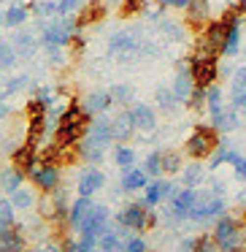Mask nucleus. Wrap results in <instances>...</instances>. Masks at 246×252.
<instances>
[{
	"label": "nucleus",
	"instance_id": "obj_50",
	"mask_svg": "<svg viewBox=\"0 0 246 252\" xmlns=\"http://www.w3.org/2000/svg\"><path fill=\"white\" fill-rule=\"evenodd\" d=\"M233 168H235V176H238L241 182H246V158H241L238 163L233 165Z\"/></svg>",
	"mask_w": 246,
	"mask_h": 252
},
{
	"label": "nucleus",
	"instance_id": "obj_4",
	"mask_svg": "<svg viewBox=\"0 0 246 252\" xmlns=\"http://www.w3.org/2000/svg\"><path fill=\"white\" fill-rule=\"evenodd\" d=\"M157 214L146 206L143 201L138 203H127L119 214H116V230L119 233H141L146 228H154Z\"/></svg>",
	"mask_w": 246,
	"mask_h": 252
},
{
	"label": "nucleus",
	"instance_id": "obj_37",
	"mask_svg": "<svg viewBox=\"0 0 246 252\" xmlns=\"http://www.w3.org/2000/svg\"><path fill=\"white\" fill-rule=\"evenodd\" d=\"M154 100H157V109L168 111V114L176 109V103H179V98H176L173 87H157V93H154Z\"/></svg>",
	"mask_w": 246,
	"mask_h": 252
},
{
	"label": "nucleus",
	"instance_id": "obj_44",
	"mask_svg": "<svg viewBox=\"0 0 246 252\" xmlns=\"http://www.w3.org/2000/svg\"><path fill=\"white\" fill-rule=\"evenodd\" d=\"M206 93H208V87H197V84H195L190 100H187V109H192V111H203V109H206Z\"/></svg>",
	"mask_w": 246,
	"mask_h": 252
},
{
	"label": "nucleus",
	"instance_id": "obj_22",
	"mask_svg": "<svg viewBox=\"0 0 246 252\" xmlns=\"http://www.w3.org/2000/svg\"><path fill=\"white\" fill-rule=\"evenodd\" d=\"M27 19H30L27 3H17V0H11V3H8V8L3 11V28H8V30L25 28V22H27Z\"/></svg>",
	"mask_w": 246,
	"mask_h": 252
},
{
	"label": "nucleus",
	"instance_id": "obj_18",
	"mask_svg": "<svg viewBox=\"0 0 246 252\" xmlns=\"http://www.w3.org/2000/svg\"><path fill=\"white\" fill-rule=\"evenodd\" d=\"M38 35L33 33V30H25V28H17L11 33V44L14 49H17L19 60H30V57L35 55V49H38Z\"/></svg>",
	"mask_w": 246,
	"mask_h": 252
},
{
	"label": "nucleus",
	"instance_id": "obj_24",
	"mask_svg": "<svg viewBox=\"0 0 246 252\" xmlns=\"http://www.w3.org/2000/svg\"><path fill=\"white\" fill-rule=\"evenodd\" d=\"M211 125L217 127L219 133H233V130H238V125H241L238 109H235V106H224L222 111H217V114L211 117Z\"/></svg>",
	"mask_w": 246,
	"mask_h": 252
},
{
	"label": "nucleus",
	"instance_id": "obj_35",
	"mask_svg": "<svg viewBox=\"0 0 246 252\" xmlns=\"http://www.w3.org/2000/svg\"><path fill=\"white\" fill-rule=\"evenodd\" d=\"M17 225V206L11 203V198H0V230L3 228H14Z\"/></svg>",
	"mask_w": 246,
	"mask_h": 252
},
{
	"label": "nucleus",
	"instance_id": "obj_5",
	"mask_svg": "<svg viewBox=\"0 0 246 252\" xmlns=\"http://www.w3.org/2000/svg\"><path fill=\"white\" fill-rule=\"evenodd\" d=\"M219 147V130L214 125H197L195 130L190 133L184 144V152L190 155L192 160H206L217 152Z\"/></svg>",
	"mask_w": 246,
	"mask_h": 252
},
{
	"label": "nucleus",
	"instance_id": "obj_59",
	"mask_svg": "<svg viewBox=\"0 0 246 252\" xmlns=\"http://www.w3.org/2000/svg\"><path fill=\"white\" fill-rule=\"evenodd\" d=\"M244 220H246V209H244Z\"/></svg>",
	"mask_w": 246,
	"mask_h": 252
},
{
	"label": "nucleus",
	"instance_id": "obj_9",
	"mask_svg": "<svg viewBox=\"0 0 246 252\" xmlns=\"http://www.w3.org/2000/svg\"><path fill=\"white\" fill-rule=\"evenodd\" d=\"M27 179L33 182L35 190L55 192L57 187H60V179H62V176H60V165H57V163H44V160H41V163L27 174Z\"/></svg>",
	"mask_w": 246,
	"mask_h": 252
},
{
	"label": "nucleus",
	"instance_id": "obj_51",
	"mask_svg": "<svg viewBox=\"0 0 246 252\" xmlns=\"http://www.w3.org/2000/svg\"><path fill=\"white\" fill-rule=\"evenodd\" d=\"M46 55H49V63L62 65V49H46Z\"/></svg>",
	"mask_w": 246,
	"mask_h": 252
},
{
	"label": "nucleus",
	"instance_id": "obj_41",
	"mask_svg": "<svg viewBox=\"0 0 246 252\" xmlns=\"http://www.w3.org/2000/svg\"><path fill=\"white\" fill-rule=\"evenodd\" d=\"M25 84H30V79L25 76V73H19V76H8L6 82H3V98H11V95H17L19 90H25Z\"/></svg>",
	"mask_w": 246,
	"mask_h": 252
},
{
	"label": "nucleus",
	"instance_id": "obj_26",
	"mask_svg": "<svg viewBox=\"0 0 246 252\" xmlns=\"http://www.w3.org/2000/svg\"><path fill=\"white\" fill-rule=\"evenodd\" d=\"M25 179H27V174H25L19 165H8V168H0V190L6 192V195H11L14 190H19V187L25 185Z\"/></svg>",
	"mask_w": 246,
	"mask_h": 252
},
{
	"label": "nucleus",
	"instance_id": "obj_39",
	"mask_svg": "<svg viewBox=\"0 0 246 252\" xmlns=\"http://www.w3.org/2000/svg\"><path fill=\"white\" fill-rule=\"evenodd\" d=\"M98 239H89V236L79 233L76 239H65V252H95Z\"/></svg>",
	"mask_w": 246,
	"mask_h": 252
},
{
	"label": "nucleus",
	"instance_id": "obj_46",
	"mask_svg": "<svg viewBox=\"0 0 246 252\" xmlns=\"http://www.w3.org/2000/svg\"><path fill=\"white\" fill-rule=\"evenodd\" d=\"M192 250L195 252H217L219 247H217V239L211 233V236H197V239H192Z\"/></svg>",
	"mask_w": 246,
	"mask_h": 252
},
{
	"label": "nucleus",
	"instance_id": "obj_57",
	"mask_svg": "<svg viewBox=\"0 0 246 252\" xmlns=\"http://www.w3.org/2000/svg\"><path fill=\"white\" fill-rule=\"evenodd\" d=\"M111 3H116V6H122V3H125V0H111Z\"/></svg>",
	"mask_w": 246,
	"mask_h": 252
},
{
	"label": "nucleus",
	"instance_id": "obj_17",
	"mask_svg": "<svg viewBox=\"0 0 246 252\" xmlns=\"http://www.w3.org/2000/svg\"><path fill=\"white\" fill-rule=\"evenodd\" d=\"M114 106V98H111V90H92V93H87V98L82 100V109L87 111L89 117H100L106 114V111Z\"/></svg>",
	"mask_w": 246,
	"mask_h": 252
},
{
	"label": "nucleus",
	"instance_id": "obj_36",
	"mask_svg": "<svg viewBox=\"0 0 246 252\" xmlns=\"http://www.w3.org/2000/svg\"><path fill=\"white\" fill-rule=\"evenodd\" d=\"M224 109V95H222V87L219 84H211L208 87V93H206V111L208 114H217V111H222Z\"/></svg>",
	"mask_w": 246,
	"mask_h": 252
},
{
	"label": "nucleus",
	"instance_id": "obj_58",
	"mask_svg": "<svg viewBox=\"0 0 246 252\" xmlns=\"http://www.w3.org/2000/svg\"><path fill=\"white\" fill-rule=\"evenodd\" d=\"M0 25H3V8H0Z\"/></svg>",
	"mask_w": 246,
	"mask_h": 252
},
{
	"label": "nucleus",
	"instance_id": "obj_20",
	"mask_svg": "<svg viewBox=\"0 0 246 252\" xmlns=\"http://www.w3.org/2000/svg\"><path fill=\"white\" fill-rule=\"evenodd\" d=\"M130 117H133V122H136V130H141V133H152L154 127H157V111L149 103H133Z\"/></svg>",
	"mask_w": 246,
	"mask_h": 252
},
{
	"label": "nucleus",
	"instance_id": "obj_54",
	"mask_svg": "<svg viewBox=\"0 0 246 252\" xmlns=\"http://www.w3.org/2000/svg\"><path fill=\"white\" fill-rule=\"evenodd\" d=\"M95 252H122V247H95Z\"/></svg>",
	"mask_w": 246,
	"mask_h": 252
},
{
	"label": "nucleus",
	"instance_id": "obj_53",
	"mask_svg": "<svg viewBox=\"0 0 246 252\" xmlns=\"http://www.w3.org/2000/svg\"><path fill=\"white\" fill-rule=\"evenodd\" d=\"M190 3H192V0H173V3H170V8H181V11H184Z\"/></svg>",
	"mask_w": 246,
	"mask_h": 252
},
{
	"label": "nucleus",
	"instance_id": "obj_12",
	"mask_svg": "<svg viewBox=\"0 0 246 252\" xmlns=\"http://www.w3.org/2000/svg\"><path fill=\"white\" fill-rule=\"evenodd\" d=\"M211 22V3L208 0H192L184 8V25L195 33H200L206 25Z\"/></svg>",
	"mask_w": 246,
	"mask_h": 252
},
{
	"label": "nucleus",
	"instance_id": "obj_29",
	"mask_svg": "<svg viewBox=\"0 0 246 252\" xmlns=\"http://www.w3.org/2000/svg\"><path fill=\"white\" fill-rule=\"evenodd\" d=\"M103 17H106V0H89L87 6L76 14V19H79V25H82V28L100 22Z\"/></svg>",
	"mask_w": 246,
	"mask_h": 252
},
{
	"label": "nucleus",
	"instance_id": "obj_32",
	"mask_svg": "<svg viewBox=\"0 0 246 252\" xmlns=\"http://www.w3.org/2000/svg\"><path fill=\"white\" fill-rule=\"evenodd\" d=\"M17 63H19V55H17V49H14L11 38H3V35H0V68H3V71H14Z\"/></svg>",
	"mask_w": 246,
	"mask_h": 252
},
{
	"label": "nucleus",
	"instance_id": "obj_8",
	"mask_svg": "<svg viewBox=\"0 0 246 252\" xmlns=\"http://www.w3.org/2000/svg\"><path fill=\"white\" fill-rule=\"evenodd\" d=\"M109 228H111V212H109V206H106V203H92V209H89V214L84 217V222L79 225L76 233L89 236V239H100V236H103Z\"/></svg>",
	"mask_w": 246,
	"mask_h": 252
},
{
	"label": "nucleus",
	"instance_id": "obj_7",
	"mask_svg": "<svg viewBox=\"0 0 246 252\" xmlns=\"http://www.w3.org/2000/svg\"><path fill=\"white\" fill-rule=\"evenodd\" d=\"M109 55L119 57V60H133L141 55V38L138 30H119L109 38Z\"/></svg>",
	"mask_w": 246,
	"mask_h": 252
},
{
	"label": "nucleus",
	"instance_id": "obj_15",
	"mask_svg": "<svg viewBox=\"0 0 246 252\" xmlns=\"http://www.w3.org/2000/svg\"><path fill=\"white\" fill-rule=\"evenodd\" d=\"M176 192V185L168 179H152L146 187H143V203H146L149 209L160 206L163 201H168V198H173Z\"/></svg>",
	"mask_w": 246,
	"mask_h": 252
},
{
	"label": "nucleus",
	"instance_id": "obj_11",
	"mask_svg": "<svg viewBox=\"0 0 246 252\" xmlns=\"http://www.w3.org/2000/svg\"><path fill=\"white\" fill-rule=\"evenodd\" d=\"M190 65H192V76H195L197 87H211V84H217V76H219L217 57H192Z\"/></svg>",
	"mask_w": 246,
	"mask_h": 252
},
{
	"label": "nucleus",
	"instance_id": "obj_1",
	"mask_svg": "<svg viewBox=\"0 0 246 252\" xmlns=\"http://www.w3.org/2000/svg\"><path fill=\"white\" fill-rule=\"evenodd\" d=\"M89 125H92V117L82 109V103L68 100L65 111H62L60 122H57V127H55V144H60V147H65V149H73L84 136H87Z\"/></svg>",
	"mask_w": 246,
	"mask_h": 252
},
{
	"label": "nucleus",
	"instance_id": "obj_3",
	"mask_svg": "<svg viewBox=\"0 0 246 252\" xmlns=\"http://www.w3.org/2000/svg\"><path fill=\"white\" fill-rule=\"evenodd\" d=\"M41 28V46L44 49H65L71 46L73 35L82 30L76 17H52V19H38Z\"/></svg>",
	"mask_w": 246,
	"mask_h": 252
},
{
	"label": "nucleus",
	"instance_id": "obj_10",
	"mask_svg": "<svg viewBox=\"0 0 246 252\" xmlns=\"http://www.w3.org/2000/svg\"><path fill=\"white\" fill-rule=\"evenodd\" d=\"M222 212H224L222 195H214V192H200V195H197L195 209L190 212V220H195V222H206V220L222 217Z\"/></svg>",
	"mask_w": 246,
	"mask_h": 252
},
{
	"label": "nucleus",
	"instance_id": "obj_38",
	"mask_svg": "<svg viewBox=\"0 0 246 252\" xmlns=\"http://www.w3.org/2000/svg\"><path fill=\"white\" fill-rule=\"evenodd\" d=\"M114 163L119 165L122 171H125V168H133V165H136V149L127 147V144H116V149H114Z\"/></svg>",
	"mask_w": 246,
	"mask_h": 252
},
{
	"label": "nucleus",
	"instance_id": "obj_60",
	"mask_svg": "<svg viewBox=\"0 0 246 252\" xmlns=\"http://www.w3.org/2000/svg\"><path fill=\"white\" fill-rule=\"evenodd\" d=\"M0 71H3V68H0Z\"/></svg>",
	"mask_w": 246,
	"mask_h": 252
},
{
	"label": "nucleus",
	"instance_id": "obj_13",
	"mask_svg": "<svg viewBox=\"0 0 246 252\" xmlns=\"http://www.w3.org/2000/svg\"><path fill=\"white\" fill-rule=\"evenodd\" d=\"M106 187V174L98 168V165H89L79 174V182H76V192L79 195H87L92 198L95 192H100Z\"/></svg>",
	"mask_w": 246,
	"mask_h": 252
},
{
	"label": "nucleus",
	"instance_id": "obj_34",
	"mask_svg": "<svg viewBox=\"0 0 246 252\" xmlns=\"http://www.w3.org/2000/svg\"><path fill=\"white\" fill-rule=\"evenodd\" d=\"M241 160V155L235 152V149H230L227 144H219L217 147V152L211 155V168H219V165H235Z\"/></svg>",
	"mask_w": 246,
	"mask_h": 252
},
{
	"label": "nucleus",
	"instance_id": "obj_27",
	"mask_svg": "<svg viewBox=\"0 0 246 252\" xmlns=\"http://www.w3.org/2000/svg\"><path fill=\"white\" fill-rule=\"evenodd\" d=\"M230 100L235 109H246V65H241L233 73V84H230Z\"/></svg>",
	"mask_w": 246,
	"mask_h": 252
},
{
	"label": "nucleus",
	"instance_id": "obj_52",
	"mask_svg": "<svg viewBox=\"0 0 246 252\" xmlns=\"http://www.w3.org/2000/svg\"><path fill=\"white\" fill-rule=\"evenodd\" d=\"M11 114V109H8V103H6V98L0 95V120H6V117Z\"/></svg>",
	"mask_w": 246,
	"mask_h": 252
},
{
	"label": "nucleus",
	"instance_id": "obj_47",
	"mask_svg": "<svg viewBox=\"0 0 246 252\" xmlns=\"http://www.w3.org/2000/svg\"><path fill=\"white\" fill-rule=\"evenodd\" d=\"M143 8H146V3H143V0H125V3L119 6V14L127 19V17H136V14H141Z\"/></svg>",
	"mask_w": 246,
	"mask_h": 252
},
{
	"label": "nucleus",
	"instance_id": "obj_48",
	"mask_svg": "<svg viewBox=\"0 0 246 252\" xmlns=\"http://www.w3.org/2000/svg\"><path fill=\"white\" fill-rule=\"evenodd\" d=\"M122 252H146V241L141 236H127L125 244H122Z\"/></svg>",
	"mask_w": 246,
	"mask_h": 252
},
{
	"label": "nucleus",
	"instance_id": "obj_43",
	"mask_svg": "<svg viewBox=\"0 0 246 252\" xmlns=\"http://www.w3.org/2000/svg\"><path fill=\"white\" fill-rule=\"evenodd\" d=\"M181 168H184V165H181V155L179 152H173V149L163 152V174H179Z\"/></svg>",
	"mask_w": 246,
	"mask_h": 252
},
{
	"label": "nucleus",
	"instance_id": "obj_14",
	"mask_svg": "<svg viewBox=\"0 0 246 252\" xmlns=\"http://www.w3.org/2000/svg\"><path fill=\"white\" fill-rule=\"evenodd\" d=\"M197 195H200V192H197L195 187H184V190H176V192H173V198H170V214H173L176 220H190V212L195 209Z\"/></svg>",
	"mask_w": 246,
	"mask_h": 252
},
{
	"label": "nucleus",
	"instance_id": "obj_42",
	"mask_svg": "<svg viewBox=\"0 0 246 252\" xmlns=\"http://www.w3.org/2000/svg\"><path fill=\"white\" fill-rule=\"evenodd\" d=\"M111 98H114V103L127 106L136 98V87H133V84H114V87H111Z\"/></svg>",
	"mask_w": 246,
	"mask_h": 252
},
{
	"label": "nucleus",
	"instance_id": "obj_6",
	"mask_svg": "<svg viewBox=\"0 0 246 252\" xmlns=\"http://www.w3.org/2000/svg\"><path fill=\"white\" fill-rule=\"evenodd\" d=\"M214 239H217L219 252H238L246 241L244 239V225H241L238 220L222 214V217L217 220V225H214Z\"/></svg>",
	"mask_w": 246,
	"mask_h": 252
},
{
	"label": "nucleus",
	"instance_id": "obj_16",
	"mask_svg": "<svg viewBox=\"0 0 246 252\" xmlns=\"http://www.w3.org/2000/svg\"><path fill=\"white\" fill-rule=\"evenodd\" d=\"M195 90V76H192V65L190 60H181L179 63V71H176V79H173V93L179 98V103H187Z\"/></svg>",
	"mask_w": 246,
	"mask_h": 252
},
{
	"label": "nucleus",
	"instance_id": "obj_45",
	"mask_svg": "<svg viewBox=\"0 0 246 252\" xmlns=\"http://www.w3.org/2000/svg\"><path fill=\"white\" fill-rule=\"evenodd\" d=\"M57 6H60V17H73L87 6V0H57Z\"/></svg>",
	"mask_w": 246,
	"mask_h": 252
},
{
	"label": "nucleus",
	"instance_id": "obj_40",
	"mask_svg": "<svg viewBox=\"0 0 246 252\" xmlns=\"http://www.w3.org/2000/svg\"><path fill=\"white\" fill-rule=\"evenodd\" d=\"M141 168L146 171L152 179H160V176H163V152H149Z\"/></svg>",
	"mask_w": 246,
	"mask_h": 252
},
{
	"label": "nucleus",
	"instance_id": "obj_61",
	"mask_svg": "<svg viewBox=\"0 0 246 252\" xmlns=\"http://www.w3.org/2000/svg\"><path fill=\"white\" fill-rule=\"evenodd\" d=\"M87 3H89V0H87Z\"/></svg>",
	"mask_w": 246,
	"mask_h": 252
},
{
	"label": "nucleus",
	"instance_id": "obj_33",
	"mask_svg": "<svg viewBox=\"0 0 246 252\" xmlns=\"http://www.w3.org/2000/svg\"><path fill=\"white\" fill-rule=\"evenodd\" d=\"M203 179H206V168H203L197 160H192L190 165L181 168V182H184V187H197Z\"/></svg>",
	"mask_w": 246,
	"mask_h": 252
},
{
	"label": "nucleus",
	"instance_id": "obj_30",
	"mask_svg": "<svg viewBox=\"0 0 246 252\" xmlns=\"http://www.w3.org/2000/svg\"><path fill=\"white\" fill-rule=\"evenodd\" d=\"M8 198H11V203L17 206V212H27V209H33L35 203H38L35 190H33V187H25V185L19 187V190H14Z\"/></svg>",
	"mask_w": 246,
	"mask_h": 252
},
{
	"label": "nucleus",
	"instance_id": "obj_23",
	"mask_svg": "<svg viewBox=\"0 0 246 252\" xmlns=\"http://www.w3.org/2000/svg\"><path fill=\"white\" fill-rule=\"evenodd\" d=\"M0 252H27V241L25 233L14 225V228L0 230Z\"/></svg>",
	"mask_w": 246,
	"mask_h": 252
},
{
	"label": "nucleus",
	"instance_id": "obj_28",
	"mask_svg": "<svg viewBox=\"0 0 246 252\" xmlns=\"http://www.w3.org/2000/svg\"><path fill=\"white\" fill-rule=\"evenodd\" d=\"M149 185V174L143 168H125V174H122V190L125 192H138V190H143V187Z\"/></svg>",
	"mask_w": 246,
	"mask_h": 252
},
{
	"label": "nucleus",
	"instance_id": "obj_19",
	"mask_svg": "<svg viewBox=\"0 0 246 252\" xmlns=\"http://www.w3.org/2000/svg\"><path fill=\"white\" fill-rule=\"evenodd\" d=\"M11 160H14V165H19V168L25 171V174H30V171H33L35 165L41 163L38 144H33V141H25L22 147H17V149L11 152Z\"/></svg>",
	"mask_w": 246,
	"mask_h": 252
},
{
	"label": "nucleus",
	"instance_id": "obj_2",
	"mask_svg": "<svg viewBox=\"0 0 246 252\" xmlns=\"http://www.w3.org/2000/svg\"><path fill=\"white\" fill-rule=\"evenodd\" d=\"M111 141H114V133H111V120L106 114H100V117H95V120H92L87 136L76 144V155L84 160V163L98 165L100 160L106 158Z\"/></svg>",
	"mask_w": 246,
	"mask_h": 252
},
{
	"label": "nucleus",
	"instance_id": "obj_49",
	"mask_svg": "<svg viewBox=\"0 0 246 252\" xmlns=\"http://www.w3.org/2000/svg\"><path fill=\"white\" fill-rule=\"evenodd\" d=\"M27 252H65V241H46L41 247H33Z\"/></svg>",
	"mask_w": 246,
	"mask_h": 252
},
{
	"label": "nucleus",
	"instance_id": "obj_21",
	"mask_svg": "<svg viewBox=\"0 0 246 252\" xmlns=\"http://www.w3.org/2000/svg\"><path fill=\"white\" fill-rule=\"evenodd\" d=\"M111 133H114L116 144H125L127 138L136 133V122H133V117H130V109H125L116 117H111Z\"/></svg>",
	"mask_w": 246,
	"mask_h": 252
},
{
	"label": "nucleus",
	"instance_id": "obj_55",
	"mask_svg": "<svg viewBox=\"0 0 246 252\" xmlns=\"http://www.w3.org/2000/svg\"><path fill=\"white\" fill-rule=\"evenodd\" d=\"M241 11V17H246V0H238V6H235Z\"/></svg>",
	"mask_w": 246,
	"mask_h": 252
},
{
	"label": "nucleus",
	"instance_id": "obj_56",
	"mask_svg": "<svg viewBox=\"0 0 246 252\" xmlns=\"http://www.w3.org/2000/svg\"><path fill=\"white\" fill-rule=\"evenodd\" d=\"M154 3H157V6H160V8H168V6H170V3H173V0H154Z\"/></svg>",
	"mask_w": 246,
	"mask_h": 252
},
{
	"label": "nucleus",
	"instance_id": "obj_31",
	"mask_svg": "<svg viewBox=\"0 0 246 252\" xmlns=\"http://www.w3.org/2000/svg\"><path fill=\"white\" fill-rule=\"evenodd\" d=\"M30 14L38 19H52V17H60V6L57 0H30L27 3Z\"/></svg>",
	"mask_w": 246,
	"mask_h": 252
},
{
	"label": "nucleus",
	"instance_id": "obj_25",
	"mask_svg": "<svg viewBox=\"0 0 246 252\" xmlns=\"http://www.w3.org/2000/svg\"><path fill=\"white\" fill-rule=\"evenodd\" d=\"M92 198H87V195H79L76 201H71V209H68V228L71 230H79V225L84 222V217L89 214V209H92Z\"/></svg>",
	"mask_w": 246,
	"mask_h": 252
}]
</instances>
